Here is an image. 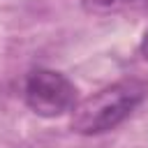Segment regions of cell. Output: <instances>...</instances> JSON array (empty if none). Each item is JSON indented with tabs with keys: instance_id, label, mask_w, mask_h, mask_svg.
Instances as JSON below:
<instances>
[{
	"instance_id": "cell-1",
	"label": "cell",
	"mask_w": 148,
	"mask_h": 148,
	"mask_svg": "<svg viewBox=\"0 0 148 148\" xmlns=\"http://www.w3.org/2000/svg\"><path fill=\"white\" fill-rule=\"evenodd\" d=\"M148 86L139 79L116 81L83 102L72 111V130L83 136H97L123 125L146 99Z\"/></svg>"
},
{
	"instance_id": "cell-2",
	"label": "cell",
	"mask_w": 148,
	"mask_h": 148,
	"mask_svg": "<svg viewBox=\"0 0 148 148\" xmlns=\"http://www.w3.org/2000/svg\"><path fill=\"white\" fill-rule=\"evenodd\" d=\"M25 106L42 118H58L76 109L79 95L72 79L58 69L35 67L23 81Z\"/></svg>"
},
{
	"instance_id": "cell-3",
	"label": "cell",
	"mask_w": 148,
	"mask_h": 148,
	"mask_svg": "<svg viewBox=\"0 0 148 148\" xmlns=\"http://www.w3.org/2000/svg\"><path fill=\"white\" fill-rule=\"evenodd\" d=\"M81 7L90 14H125L146 12L148 0H81Z\"/></svg>"
},
{
	"instance_id": "cell-4",
	"label": "cell",
	"mask_w": 148,
	"mask_h": 148,
	"mask_svg": "<svg viewBox=\"0 0 148 148\" xmlns=\"http://www.w3.org/2000/svg\"><path fill=\"white\" fill-rule=\"evenodd\" d=\"M139 53H141V58L148 62V28L143 30V37H141V42H139Z\"/></svg>"
}]
</instances>
